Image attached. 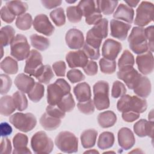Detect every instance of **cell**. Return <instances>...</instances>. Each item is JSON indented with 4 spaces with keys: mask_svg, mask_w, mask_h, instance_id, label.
<instances>
[{
    "mask_svg": "<svg viewBox=\"0 0 154 154\" xmlns=\"http://www.w3.org/2000/svg\"><path fill=\"white\" fill-rule=\"evenodd\" d=\"M134 11L128 5L120 4L119 5L113 14V17L117 20H122L131 24L133 22Z\"/></svg>",
    "mask_w": 154,
    "mask_h": 154,
    "instance_id": "obj_23",
    "label": "cell"
},
{
    "mask_svg": "<svg viewBox=\"0 0 154 154\" xmlns=\"http://www.w3.org/2000/svg\"><path fill=\"white\" fill-rule=\"evenodd\" d=\"M108 34V21L106 19L102 20L94 25L87 33L85 43L90 46L99 49L103 38H105Z\"/></svg>",
    "mask_w": 154,
    "mask_h": 154,
    "instance_id": "obj_3",
    "label": "cell"
},
{
    "mask_svg": "<svg viewBox=\"0 0 154 154\" xmlns=\"http://www.w3.org/2000/svg\"><path fill=\"white\" fill-rule=\"evenodd\" d=\"M100 12L105 15L111 14L115 10L119 2L117 1H96Z\"/></svg>",
    "mask_w": 154,
    "mask_h": 154,
    "instance_id": "obj_40",
    "label": "cell"
},
{
    "mask_svg": "<svg viewBox=\"0 0 154 154\" xmlns=\"http://www.w3.org/2000/svg\"><path fill=\"white\" fill-rule=\"evenodd\" d=\"M99 63L100 71L103 73L111 75L114 73L116 70V61L115 60L102 58L99 60Z\"/></svg>",
    "mask_w": 154,
    "mask_h": 154,
    "instance_id": "obj_43",
    "label": "cell"
},
{
    "mask_svg": "<svg viewBox=\"0 0 154 154\" xmlns=\"http://www.w3.org/2000/svg\"><path fill=\"white\" fill-rule=\"evenodd\" d=\"M16 106L13 99L10 96H4L0 99V112L4 116H8L14 112Z\"/></svg>",
    "mask_w": 154,
    "mask_h": 154,
    "instance_id": "obj_30",
    "label": "cell"
},
{
    "mask_svg": "<svg viewBox=\"0 0 154 154\" xmlns=\"http://www.w3.org/2000/svg\"><path fill=\"white\" fill-rule=\"evenodd\" d=\"M122 49V44L113 39L105 40L102 48V55L104 58L115 60Z\"/></svg>",
    "mask_w": 154,
    "mask_h": 154,
    "instance_id": "obj_16",
    "label": "cell"
},
{
    "mask_svg": "<svg viewBox=\"0 0 154 154\" xmlns=\"http://www.w3.org/2000/svg\"><path fill=\"white\" fill-rule=\"evenodd\" d=\"M140 113L134 112V111H131L122 112V119L125 122H132L138 119L140 117Z\"/></svg>",
    "mask_w": 154,
    "mask_h": 154,
    "instance_id": "obj_56",
    "label": "cell"
},
{
    "mask_svg": "<svg viewBox=\"0 0 154 154\" xmlns=\"http://www.w3.org/2000/svg\"><path fill=\"white\" fill-rule=\"evenodd\" d=\"M1 84V94H5L10 90L12 81L10 76L5 74H1L0 75Z\"/></svg>",
    "mask_w": 154,
    "mask_h": 154,
    "instance_id": "obj_51",
    "label": "cell"
},
{
    "mask_svg": "<svg viewBox=\"0 0 154 154\" xmlns=\"http://www.w3.org/2000/svg\"><path fill=\"white\" fill-rule=\"evenodd\" d=\"M131 28V25L117 19L110 21L111 35L120 40H125L128 35V31Z\"/></svg>",
    "mask_w": 154,
    "mask_h": 154,
    "instance_id": "obj_17",
    "label": "cell"
},
{
    "mask_svg": "<svg viewBox=\"0 0 154 154\" xmlns=\"http://www.w3.org/2000/svg\"><path fill=\"white\" fill-rule=\"evenodd\" d=\"M126 93V88L124 84L119 81H115L113 82L112 90H111V96L114 98L120 97Z\"/></svg>",
    "mask_w": 154,
    "mask_h": 154,
    "instance_id": "obj_46",
    "label": "cell"
},
{
    "mask_svg": "<svg viewBox=\"0 0 154 154\" xmlns=\"http://www.w3.org/2000/svg\"><path fill=\"white\" fill-rule=\"evenodd\" d=\"M35 78L39 82L48 84L51 80L54 77L52 67L49 65H43L35 75Z\"/></svg>",
    "mask_w": 154,
    "mask_h": 154,
    "instance_id": "obj_32",
    "label": "cell"
},
{
    "mask_svg": "<svg viewBox=\"0 0 154 154\" xmlns=\"http://www.w3.org/2000/svg\"><path fill=\"white\" fill-rule=\"evenodd\" d=\"M32 25L36 31L46 36H51L55 31L54 26L45 14L37 15L34 19Z\"/></svg>",
    "mask_w": 154,
    "mask_h": 154,
    "instance_id": "obj_14",
    "label": "cell"
},
{
    "mask_svg": "<svg viewBox=\"0 0 154 154\" xmlns=\"http://www.w3.org/2000/svg\"><path fill=\"white\" fill-rule=\"evenodd\" d=\"M77 7L82 16L85 18V22L89 25H96L102 19V15L98 8L96 1L83 0L79 1Z\"/></svg>",
    "mask_w": 154,
    "mask_h": 154,
    "instance_id": "obj_5",
    "label": "cell"
},
{
    "mask_svg": "<svg viewBox=\"0 0 154 154\" xmlns=\"http://www.w3.org/2000/svg\"><path fill=\"white\" fill-rule=\"evenodd\" d=\"M28 143V137L22 133H17L13 138L14 150L13 154L31 153L30 150L27 147Z\"/></svg>",
    "mask_w": 154,
    "mask_h": 154,
    "instance_id": "obj_22",
    "label": "cell"
},
{
    "mask_svg": "<svg viewBox=\"0 0 154 154\" xmlns=\"http://www.w3.org/2000/svg\"><path fill=\"white\" fill-rule=\"evenodd\" d=\"M82 51L85 54L88 58L91 59V60H98L100 57V50L99 49L94 48L89 45L87 44L85 42L83 46Z\"/></svg>",
    "mask_w": 154,
    "mask_h": 154,
    "instance_id": "obj_49",
    "label": "cell"
},
{
    "mask_svg": "<svg viewBox=\"0 0 154 154\" xmlns=\"http://www.w3.org/2000/svg\"><path fill=\"white\" fill-rule=\"evenodd\" d=\"M133 129L137 136L140 137L148 136L152 138L153 135V121L140 119L134 124Z\"/></svg>",
    "mask_w": 154,
    "mask_h": 154,
    "instance_id": "obj_21",
    "label": "cell"
},
{
    "mask_svg": "<svg viewBox=\"0 0 154 154\" xmlns=\"http://www.w3.org/2000/svg\"><path fill=\"white\" fill-rule=\"evenodd\" d=\"M66 2H68V3H74V2H75L76 1H66Z\"/></svg>",
    "mask_w": 154,
    "mask_h": 154,
    "instance_id": "obj_62",
    "label": "cell"
},
{
    "mask_svg": "<svg viewBox=\"0 0 154 154\" xmlns=\"http://www.w3.org/2000/svg\"><path fill=\"white\" fill-rule=\"evenodd\" d=\"M84 72L88 76H94L97 74L98 70L97 64L92 60L88 61L87 64L83 67Z\"/></svg>",
    "mask_w": 154,
    "mask_h": 154,
    "instance_id": "obj_54",
    "label": "cell"
},
{
    "mask_svg": "<svg viewBox=\"0 0 154 154\" xmlns=\"http://www.w3.org/2000/svg\"><path fill=\"white\" fill-rule=\"evenodd\" d=\"M6 6L15 15L20 16L28 10V4L21 1H10L6 2Z\"/></svg>",
    "mask_w": 154,
    "mask_h": 154,
    "instance_id": "obj_36",
    "label": "cell"
},
{
    "mask_svg": "<svg viewBox=\"0 0 154 154\" xmlns=\"http://www.w3.org/2000/svg\"><path fill=\"white\" fill-rule=\"evenodd\" d=\"M109 84L105 81H99L93 85V102L97 109L103 110L109 107Z\"/></svg>",
    "mask_w": 154,
    "mask_h": 154,
    "instance_id": "obj_6",
    "label": "cell"
},
{
    "mask_svg": "<svg viewBox=\"0 0 154 154\" xmlns=\"http://www.w3.org/2000/svg\"><path fill=\"white\" fill-rule=\"evenodd\" d=\"M114 140L115 138L113 133L108 131L103 132L99 137L97 146L102 150L108 149L113 146Z\"/></svg>",
    "mask_w": 154,
    "mask_h": 154,
    "instance_id": "obj_33",
    "label": "cell"
},
{
    "mask_svg": "<svg viewBox=\"0 0 154 154\" xmlns=\"http://www.w3.org/2000/svg\"><path fill=\"white\" fill-rule=\"evenodd\" d=\"M32 23L31 15L29 13H24L16 18L15 24L19 29L26 31L31 28Z\"/></svg>",
    "mask_w": 154,
    "mask_h": 154,
    "instance_id": "obj_37",
    "label": "cell"
},
{
    "mask_svg": "<svg viewBox=\"0 0 154 154\" xmlns=\"http://www.w3.org/2000/svg\"><path fill=\"white\" fill-rule=\"evenodd\" d=\"M153 30L154 27L153 25H150L145 28V34L147 40H148L149 49H150L152 52L153 51Z\"/></svg>",
    "mask_w": 154,
    "mask_h": 154,
    "instance_id": "obj_55",
    "label": "cell"
},
{
    "mask_svg": "<svg viewBox=\"0 0 154 154\" xmlns=\"http://www.w3.org/2000/svg\"><path fill=\"white\" fill-rule=\"evenodd\" d=\"M14 35L15 30L11 26L7 25L2 27L0 31L1 46H7L11 44L15 37Z\"/></svg>",
    "mask_w": 154,
    "mask_h": 154,
    "instance_id": "obj_31",
    "label": "cell"
},
{
    "mask_svg": "<svg viewBox=\"0 0 154 154\" xmlns=\"http://www.w3.org/2000/svg\"><path fill=\"white\" fill-rule=\"evenodd\" d=\"M52 69L58 76L64 77L66 74V64L63 61H58L52 64Z\"/></svg>",
    "mask_w": 154,
    "mask_h": 154,
    "instance_id": "obj_53",
    "label": "cell"
},
{
    "mask_svg": "<svg viewBox=\"0 0 154 154\" xmlns=\"http://www.w3.org/2000/svg\"><path fill=\"white\" fill-rule=\"evenodd\" d=\"M147 108L146 100L137 96L124 94L121 96L117 103V108L122 112L131 111L140 114L144 112Z\"/></svg>",
    "mask_w": 154,
    "mask_h": 154,
    "instance_id": "obj_1",
    "label": "cell"
},
{
    "mask_svg": "<svg viewBox=\"0 0 154 154\" xmlns=\"http://www.w3.org/2000/svg\"><path fill=\"white\" fill-rule=\"evenodd\" d=\"M133 90L134 93L137 96L142 98L147 97L150 95L152 90L151 82L147 77L141 76L138 82Z\"/></svg>",
    "mask_w": 154,
    "mask_h": 154,
    "instance_id": "obj_25",
    "label": "cell"
},
{
    "mask_svg": "<svg viewBox=\"0 0 154 154\" xmlns=\"http://www.w3.org/2000/svg\"><path fill=\"white\" fill-rule=\"evenodd\" d=\"M9 122L16 129L23 132L31 131L37 124L36 117L31 112H16L10 117Z\"/></svg>",
    "mask_w": 154,
    "mask_h": 154,
    "instance_id": "obj_8",
    "label": "cell"
},
{
    "mask_svg": "<svg viewBox=\"0 0 154 154\" xmlns=\"http://www.w3.org/2000/svg\"><path fill=\"white\" fill-rule=\"evenodd\" d=\"M97 120L101 128H108L114 125L117 121V116L112 111H105L98 114Z\"/></svg>",
    "mask_w": 154,
    "mask_h": 154,
    "instance_id": "obj_27",
    "label": "cell"
},
{
    "mask_svg": "<svg viewBox=\"0 0 154 154\" xmlns=\"http://www.w3.org/2000/svg\"><path fill=\"white\" fill-rule=\"evenodd\" d=\"M66 45L72 49H79L84 45L83 33L76 28L70 29L66 34Z\"/></svg>",
    "mask_w": 154,
    "mask_h": 154,
    "instance_id": "obj_18",
    "label": "cell"
},
{
    "mask_svg": "<svg viewBox=\"0 0 154 154\" xmlns=\"http://www.w3.org/2000/svg\"><path fill=\"white\" fill-rule=\"evenodd\" d=\"M56 105L65 112H70L75 106V102L72 94L70 93L66 94Z\"/></svg>",
    "mask_w": 154,
    "mask_h": 154,
    "instance_id": "obj_41",
    "label": "cell"
},
{
    "mask_svg": "<svg viewBox=\"0 0 154 154\" xmlns=\"http://www.w3.org/2000/svg\"><path fill=\"white\" fill-rule=\"evenodd\" d=\"M136 63L139 71L143 75L150 74L153 70V55L151 51L139 54L136 57Z\"/></svg>",
    "mask_w": 154,
    "mask_h": 154,
    "instance_id": "obj_15",
    "label": "cell"
},
{
    "mask_svg": "<svg viewBox=\"0 0 154 154\" xmlns=\"http://www.w3.org/2000/svg\"><path fill=\"white\" fill-rule=\"evenodd\" d=\"M125 3H126L129 7H137V5L138 4V3L140 2L139 1H125Z\"/></svg>",
    "mask_w": 154,
    "mask_h": 154,
    "instance_id": "obj_60",
    "label": "cell"
},
{
    "mask_svg": "<svg viewBox=\"0 0 154 154\" xmlns=\"http://www.w3.org/2000/svg\"><path fill=\"white\" fill-rule=\"evenodd\" d=\"M66 60L70 68H83L88 61V57L82 50L69 52L66 55Z\"/></svg>",
    "mask_w": 154,
    "mask_h": 154,
    "instance_id": "obj_19",
    "label": "cell"
},
{
    "mask_svg": "<svg viewBox=\"0 0 154 154\" xmlns=\"http://www.w3.org/2000/svg\"><path fill=\"white\" fill-rule=\"evenodd\" d=\"M43 5L48 8L52 9L60 5L62 3L61 1H49V0H42L41 1Z\"/></svg>",
    "mask_w": 154,
    "mask_h": 154,
    "instance_id": "obj_59",
    "label": "cell"
},
{
    "mask_svg": "<svg viewBox=\"0 0 154 154\" xmlns=\"http://www.w3.org/2000/svg\"><path fill=\"white\" fill-rule=\"evenodd\" d=\"M117 76L119 79L125 82L128 88L133 90L142 75L133 67H128L119 69Z\"/></svg>",
    "mask_w": 154,
    "mask_h": 154,
    "instance_id": "obj_13",
    "label": "cell"
},
{
    "mask_svg": "<svg viewBox=\"0 0 154 154\" xmlns=\"http://www.w3.org/2000/svg\"><path fill=\"white\" fill-rule=\"evenodd\" d=\"M13 99L14 103L16 108L19 111H22L25 110L28 108V102L27 98L24 94L21 91H17L13 94Z\"/></svg>",
    "mask_w": 154,
    "mask_h": 154,
    "instance_id": "obj_38",
    "label": "cell"
},
{
    "mask_svg": "<svg viewBox=\"0 0 154 154\" xmlns=\"http://www.w3.org/2000/svg\"><path fill=\"white\" fill-rule=\"evenodd\" d=\"M1 17L4 22L7 23H10L14 21L16 16L8 8L6 5H5L1 9Z\"/></svg>",
    "mask_w": 154,
    "mask_h": 154,
    "instance_id": "obj_52",
    "label": "cell"
},
{
    "mask_svg": "<svg viewBox=\"0 0 154 154\" xmlns=\"http://www.w3.org/2000/svg\"><path fill=\"white\" fill-rule=\"evenodd\" d=\"M35 83L34 78L24 73L19 74L14 79V84L16 87L24 93H28Z\"/></svg>",
    "mask_w": 154,
    "mask_h": 154,
    "instance_id": "obj_24",
    "label": "cell"
},
{
    "mask_svg": "<svg viewBox=\"0 0 154 154\" xmlns=\"http://www.w3.org/2000/svg\"><path fill=\"white\" fill-rule=\"evenodd\" d=\"M46 112L49 115L61 119L65 117L66 112L62 111L59 107L57 105H49L46 108Z\"/></svg>",
    "mask_w": 154,
    "mask_h": 154,
    "instance_id": "obj_50",
    "label": "cell"
},
{
    "mask_svg": "<svg viewBox=\"0 0 154 154\" xmlns=\"http://www.w3.org/2000/svg\"><path fill=\"white\" fill-rule=\"evenodd\" d=\"M67 19L71 23H78L81 20L82 15L77 6H69L66 9Z\"/></svg>",
    "mask_w": 154,
    "mask_h": 154,
    "instance_id": "obj_45",
    "label": "cell"
},
{
    "mask_svg": "<svg viewBox=\"0 0 154 154\" xmlns=\"http://www.w3.org/2000/svg\"><path fill=\"white\" fill-rule=\"evenodd\" d=\"M43 58L41 54L35 49H32L26 59L24 72L30 76H35L43 67Z\"/></svg>",
    "mask_w": 154,
    "mask_h": 154,
    "instance_id": "obj_12",
    "label": "cell"
},
{
    "mask_svg": "<svg viewBox=\"0 0 154 154\" xmlns=\"http://www.w3.org/2000/svg\"><path fill=\"white\" fill-rule=\"evenodd\" d=\"M55 143L58 149L63 152L72 153L78 152V140L71 132H60L55 137Z\"/></svg>",
    "mask_w": 154,
    "mask_h": 154,
    "instance_id": "obj_7",
    "label": "cell"
},
{
    "mask_svg": "<svg viewBox=\"0 0 154 154\" xmlns=\"http://www.w3.org/2000/svg\"><path fill=\"white\" fill-rule=\"evenodd\" d=\"M134 64L135 60L134 55L129 51L127 49L125 50L118 61L119 69L124 67H133Z\"/></svg>",
    "mask_w": 154,
    "mask_h": 154,
    "instance_id": "obj_42",
    "label": "cell"
},
{
    "mask_svg": "<svg viewBox=\"0 0 154 154\" xmlns=\"http://www.w3.org/2000/svg\"><path fill=\"white\" fill-rule=\"evenodd\" d=\"M11 141L8 138H3L1 142V150L0 153L3 154H9L11 152Z\"/></svg>",
    "mask_w": 154,
    "mask_h": 154,
    "instance_id": "obj_57",
    "label": "cell"
},
{
    "mask_svg": "<svg viewBox=\"0 0 154 154\" xmlns=\"http://www.w3.org/2000/svg\"><path fill=\"white\" fill-rule=\"evenodd\" d=\"M61 123V119L52 117L46 112L40 119V123L41 126L46 131H53L56 129L60 126Z\"/></svg>",
    "mask_w": 154,
    "mask_h": 154,
    "instance_id": "obj_29",
    "label": "cell"
},
{
    "mask_svg": "<svg viewBox=\"0 0 154 154\" xmlns=\"http://www.w3.org/2000/svg\"><path fill=\"white\" fill-rule=\"evenodd\" d=\"M118 143L124 150L131 149L135 143V138L132 131L128 128H122L118 132Z\"/></svg>",
    "mask_w": 154,
    "mask_h": 154,
    "instance_id": "obj_20",
    "label": "cell"
},
{
    "mask_svg": "<svg viewBox=\"0 0 154 154\" xmlns=\"http://www.w3.org/2000/svg\"><path fill=\"white\" fill-rule=\"evenodd\" d=\"M128 41L130 49L135 54L139 55L149 51L145 28L143 27H134L128 37Z\"/></svg>",
    "mask_w": 154,
    "mask_h": 154,
    "instance_id": "obj_4",
    "label": "cell"
},
{
    "mask_svg": "<svg viewBox=\"0 0 154 154\" xmlns=\"http://www.w3.org/2000/svg\"><path fill=\"white\" fill-rule=\"evenodd\" d=\"M70 85L64 79H57L54 83L48 85L47 87L48 103L56 105L64 96L70 93Z\"/></svg>",
    "mask_w": 154,
    "mask_h": 154,
    "instance_id": "obj_2",
    "label": "cell"
},
{
    "mask_svg": "<svg viewBox=\"0 0 154 154\" xmlns=\"http://www.w3.org/2000/svg\"><path fill=\"white\" fill-rule=\"evenodd\" d=\"M67 78L73 84L82 81L85 79V75L78 69H71L67 73Z\"/></svg>",
    "mask_w": 154,
    "mask_h": 154,
    "instance_id": "obj_48",
    "label": "cell"
},
{
    "mask_svg": "<svg viewBox=\"0 0 154 154\" xmlns=\"http://www.w3.org/2000/svg\"><path fill=\"white\" fill-rule=\"evenodd\" d=\"M50 17L57 26H61L66 23V16L63 8H58L50 13Z\"/></svg>",
    "mask_w": 154,
    "mask_h": 154,
    "instance_id": "obj_44",
    "label": "cell"
},
{
    "mask_svg": "<svg viewBox=\"0 0 154 154\" xmlns=\"http://www.w3.org/2000/svg\"><path fill=\"white\" fill-rule=\"evenodd\" d=\"M97 137V131L94 129H88L83 131L80 137L83 147L85 149L93 147L95 145Z\"/></svg>",
    "mask_w": 154,
    "mask_h": 154,
    "instance_id": "obj_28",
    "label": "cell"
},
{
    "mask_svg": "<svg viewBox=\"0 0 154 154\" xmlns=\"http://www.w3.org/2000/svg\"><path fill=\"white\" fill-rule=\"evenodd\" d=\"M0 66L1 70L8 75H14L18 72L17 61L10 57H6L1 62Z\"/></svg>",
    "mask_w": 154,
    "mask_h": 154,
    "instance_id": "obj_34",
    "label": "cell"
},
{
    "mask_svg": "<svg viewBox=\"0 0 154 154\" xmlns=\"http://www.w3.org/2000/svg\"><path fill=\"white\" fill-rule=\"evenodd\" d=\"M31 146L35 153H50L54 149V143L46 132L38 131L32 137Z\"/></svg>",
    "mask_w": 154,
    "mask_h": 154,
    "instance_id": "obj_10",
    "label": "cell"
},
{
    "mask_svg": "<svg viewBox=\"0 0 154 154\" xmlns=\"http://www.w3.org/2000/svg\"><path fill=\"white\" fill-rule=\"evenodd\" d=\"M45 87L40 82H35L30 91L27 93L29 99L33 102H39L43 97Z\"/></svg>",
    "mask_w": 154,
    "mask_h": 154,
    "instance_id": "obj_39",
    "label": "cell"
},
{
    "mask_svg": "<svg viewBox=\"0 0 154 154\" xmlns=\"http://www.w3.org/2000/svg\"><path fill=\"white\" fill-rule=\"evenodd\" d=\"M73 93L79 102H83L91 99V88L87 82H84L78 84L73 88Z\"/></svg>",
    "mask_w": 154,
    "mask_h": 154,
    "instance_id": "obj_26",
    "label": "cell"
},
{
    "mask_svg": "<svg viewBox=\"0 0 154 154\" xmlns=\"http://www.w3.org/2000/svg\"><path fill=\"white\" fill-rule=\"evenodd\" d=\"M30 40L32 46L40 51L46 50L50 45V42L48 38L36 34L30 36Z\"/></svg>",
    "mask_w": 154,
    "mask_h": 154,
    "instance_id": "obj_35",
    "label": "cell"
},
{
    "mask_svg": "<svg viewBox=\"0 0 154 154\" xmlns=\"http://www.w3.org/2000/svg\"><path fill=\"white\" fill-rule=\"evenodd\" d=\"M99 153V152H97V150H92L86 151V152H84V153Z\"/></svg>",
    "mask_w": 154,
    "mask_h": 154,
    "instance_id": "obj_61",
    "label": "cell"
},
{
    "mask_svg": "<svg viewBox=\"0 0 154 154\" xmlns=\"http://www.w3.org/2000/svg\"><path fill=\"white\" fill-rule=\"evenodd\" d=\"M30 46L26 37L22 34H17L10 44V54L18 61H22L29 55Z\"/></svg>",
    "mask_w": 154,
    "mask_h": 154,
    "instance_id": "obj_9",
    "label": "cell"
},
{
    "mask_svg": "<svg viewBox=\"0 0 154 154\" xmlns=\"http://www.w3.org/2000/svg\"><path fill=\"white\" fill-rule=\"evenodd\" d=\"M1 128V136L7 137L10 135L13 131L11 126L7 122H2L0 125Z\"/></svg>",
    "mask_w": 154,
    "mask_h": 154,
    "instance_id": "obj_58",
    "label": "cell"
},
{
    "mask_svg": "<svg viewBox=\"0 0 154 154\" xmlns=\"http://www.w3.org/2000/svg\"><path fill=\"white\" fill-rule=\"evenodd\" d=\"M153 5L148 1H142L136 10L134 24L140 27L144 26L153 21Z\"/></svg>",
    "mask_w": 154,
    "mask_h": 154,
    "instance_id": "obj_11",
    "label": "cell"
},
{
    "mask_svg": "<svg viewBox=\"0 0 154 154\" xmlns=\"http://www.w3.org/2000/svg\"><path fill=\"white\" fill-rule=\"evenodd\" d=\"M94 106L93 100L91 99L83 102H78L77 104V107L79 111L87 115L91 114L94 112Z\"/></svg>",
    "mask_w": 154,
    "mask_h": 154,
    "instance_id": "obj_47",
    "label": "cell"
}]
</instances>
